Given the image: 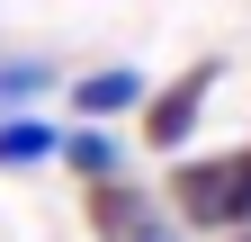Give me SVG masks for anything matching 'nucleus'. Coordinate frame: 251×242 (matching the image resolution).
<instances>
[{
  "label": "nucleus",
  "mask_w": 251,
  "mask_h": 242,
  "mask_svg": "<svg viewBox=\"0 0 251 242\" xmlns=\"http://www.w3.org/2000/svg\"><path fill=\"white\" fill-rule=\"evenodd\" d=\"M215 72H225V63H188V72H179V81L162 90V99L144 108V144H152V153H179V144L198 135V108H206Z\"/></svg>",
  "instance_id": "nucleus-2"
},
{
  "label": "nucleus",
  "mask_w": 251,
  "mask_h": 242,
  "mask_svg": "<svg viewBox=\"0 0 251 242\" xmlns=\"http://www.w3.org/2000/svg\"><path fill=\"white\" fill-rule=\"evenodd\" d=\"M72 108H81V117H126V108H144V72H126V63L90 72V81H72Z\"/></svg>",
  "instance_id": "nucleus-4"
},
{
  "label": "nucleus",
  "mask_w": 251,
  "mask_h": 242,
  "mask_svg": "<svg viewBox=\"0 0 251 242\" xmlns=\"http://www.w3.org/2000/svg\"><path fill=\"white\" fill-rule=\"evenodd\" d=\"M45 90H54V63H45V54H0V117L27 108V99H45Z\"/></svg>",
  "instance_id": "nucleus-6"
},
{
  "label": "nucleus",
  "mask_w": 251,
  "mask_h": 242,
  "mask_svg": "<svg viewBox=\"0 0 251 242\" xmlns=\"http://www.w3.org/2000/svg\"><path fill=\"white\" fill-rule=\"evenodd\" d=\"M233 242H251V233H233Z\"/></svg>",
  "instance_id": "nucleus-9"
},
{
  "label": "nucleus",
  "mask_w": 251,
  "mask_h": 242,
  "mask_svg": "<svg viewBox=\"0 0 251 242\" xmlns=\"http://www.w3.org/2000/svg\"><path fill=\"white\" fill-rule=\"evenodd\" d=\"M135 242H179V233H152V224H144V233H135Z\"/></svg>",
  "instance_id": "nucleus-8"
},
{
  "label": "nucleus",
  "mask_w": 251,
  "mask_h": 242,
  "mask_svg": "<svg viewBox=\"0 0 251 242\" xmlns=\"http://www.w3.org/2000/svg\"><path fill=\"white\" fill-rule=\"evenodd\" d=\"M54 153L72 162L81 179H117V162H126V153H117V144H108L99 126H72V135H54Z\"/></svg>",
  "instance_id": "nucleus-7"
},
{
  "label": "nucleus",
  "mask_w": 251,
  "mask_h": 242,
  "mask_svg": "<svg viewBox=\"0 0 251 242\" xmlns=\"http://www.w3.org/2000/svg\"><path fill=\"white\" fill-rule=\"evenodd\" d=\"M171 206H179V224H198V233L251 224V144H242V153L179 162V170H171Z\"/></svg>",
  "instance_id": "nucleus-1"
},
{
  "label": "nucleus",
  "mask_w": 251,
  "mask_h": 242,
  "mask_svg": "<svg viewBox=\"0 0 251 242\" xmlns=\"http://www.w3.org/2000/svg\"><path fill=\"white\" fill-rule=\"evenodd\" d=\"M54 162V126L45 117H0V170H36Z\"/></svg>",
  "instance_id": "nucleus-5"
},
{
  "label": "nucleus",
  "mask_w": 251,
  "mask_h": 242,
  "mask_svg": "<svg viewBox=\"0 0 251 242\" xmlns=\"http://www.w3.org/2000/svg\"><path fill=\"white\" fill-rule=\"evenodd\" d=\"M90 224H99V242H135L152 224V197L126 189V179H90Z\"/></svg>",
  "instance_id": "nucleus-3"
}]
</instances>
